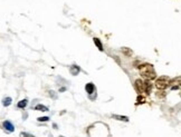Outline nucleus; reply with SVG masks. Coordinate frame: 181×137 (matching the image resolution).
<instances>
[{
    "label": "nucleus",
    "instance_id": "11",
    "mask_svg": "<svg viewBox=\"0 0 181 137\" xmlns=\"http://www.w3.org/2000/svg\"><path fill=\"white\" fill-rule=\"evenodd\" d=\"M113 118L118 119V120H123V122H129V118L126 116H119V115H113Z\"/></svg>",
    "mask_w": 181,
    "mask_h": 137
},
{
    "label": "nucleus",
    "instance_id": "9",
    "mask_svg": "<svg viewBox=\"0 0 181 137\" xmlns=\"http://www.w3.org/2000/svg\"><path fill=\"white\" fill-rule=\"evenodd\" d=\"M94 44L97 46V48H99L101 51L103 50V45H102V43H101V40L99 38H94Z\"/></svg>",
    "mask_w": 181,
    "mask_h": 137
},
{
    "label": "nucleus",
    "instance_id": "7",
    "mask_svg": "<svg viewBox=\"0 0 181 137\" xmlns=\"http://www.w3.org/2000/svg\"><path fill=\"white\" fill-rule=\"evenodd\" d=\"M135 86H137V90H139L140 93H142V92H143V81L142 80L137 79V80L135 81Z\"/></svg>",
    "mask_w": 181,
    "mask_h": 137
},
{
    "label": "nucleus",
    "instance_id": "4",
    "mask_svg": "<svg viewBox=\"0 0 181 137\" xmlns=\"http://www.w3.org/2000/svg\"><path fill=\"white\" fill-rule=\"evenodd\" d=\"M85 89H86V92H87L89 95H92V94L95 92V86H94L92 82H89V84H86V86H85Z\"/></svg>",
    "mask_w": 181,
    "mask_h": 137
},
{
    "label": "nucleus",
    "instance_id": "8",
    "mask_svg": "<svg viewBox=\"0 0 181 137\" xmlns=\"http://www.w3.org/2000/svg\"><path fill=\"white\" fill-rule=\"evenodd\" d=\"M11 101H13V99L10 97H6V98L2 99V105L5 107H8L9 105H11Z\"/></svg>",
    "mask_w": 181,
    "mask_h": 137
},
{
    "label": "nucleus",
    "instance_id": "6",
    "mask_svg": "<svg viewBox=\"0 0 181 137\" xmlns=\"http://www.w3.org/2000/svg\"><path fill=\"white\" fill-rule=\"evenodd\" d=\"M151 84L149 82V81H145V82H143V92H145L146 94H150L151 93Z\"/></svg>",
    "mask_w": 181,
    "mask_h": 137
},
{
    "label": "nucleus",
    "instance_id": "2",
    "mask_svg": "<svg viewBox=\"0 0 181 137\" xmlns=\"http://www.w3.org/2000/svg\"><path fill=\"white\" fill-rule=\"evenodd\" d=\"M169 84H170V80H169L168 77H160V78H158L156 81V87L158 88V89H161V90H163V89H166V88L169 86Z\"/></svg>",
    "mask_w": 181,
    "mask_h": 137
},
{
    "label": "nucleus",
    "instance_id": "14",
    "mask_svg": "<svg viewBox=\"0 0 181 137\" xmlns=\"http://www.w3.org/2000/svg\"><path fill=\"white\" fill-rule=\"evenodd\" d=\"M48 119H49V117H39L38 122H47Z\"/></svg>",
    "mask_w": 181,
    "mask_h": 137
},
{
    "label": "nucleus",
    "instance_id": "1",
    "mask_svg": "<svg viewBox=\"0 0 181 137\" xmlns=\"http://www.w3.org/2000/svg\"><path fill=\"white\" fill-rule=\"evenodd\" d=\"M140 73H141V75L143 76L144 78H146L148 80L156 78V70L153 68V66L150 65V64H144L142 66H140Z\"/></svg>",
    "mask_w": 181,
    "mask_h": 137
},
{
    "label": "nucleus",
    "instance_id": "13",
    "mask_svg": "<svg viewBox=\"0 0 181 137\" xmlns=\"http://www.w3.org/2000/svg\"><path fill=\"white\" fill-rule=\"evenodd\" d=\"M20 137H35V136L28 134V133H21V134H20Z\"/></svg>",
    "mask_w": 181,
    "mask_h": 137
},
{
    "label": "nucleus",
    "instance_id": "10",
    "mask_svg": "<svg viewBox=\"0 0 181 137\" xmlns=\"http://www.w3.org/2000/svg\"><path fill=\"white\" fill-rule=\"evenodd\" d=\"M35 109H36V110H39V112H47V110H48V108L46 106H44V105H42V104L37 105V106L35 107Z\"/></svg>",
    "mask_w": 181,
    "mask_h": 137
},
{
    "label": "nucleus",
    "instance_id": "3",
    "mask_svg": "<svg viewBox=\"0 0 181 137\" xmlns=\"http://www.w3.org/2000/svg\"><path fill=\"white\" fill-rule=\"evenodd\" d=\"M4 127H5V129L8 131H10V133H13L15 131V127H13V125L11 124V122H9V120H5L4 122Z\"/></svg>",
    "mask_w": 181,
    "mask_h": 137
},
{
    "label": "nucleus",
    "instance_id": "5",
    "mask_svg": "<svg viewBox=\"0 0 181 137\" xmlns=\"http://www.w3.org/2000/svg\"><path fill=\"white\" fill-rule=\"evenodd\" d=\"M80 71H81V68H80L78 66H76V65H73V66L70 67V74H72V75H74V76L78 75Z\"/></svg>",
    "mask_w": 181,
    "mask_h": 137
},
{
    "label": "nucleus",
    "instance_id": "12",
    "mask_svg": "<svg viewBox=\"0 0 181 137\" xmlns=\"http://www.w3.org/2000/svg\"><path fill=\"white\" fill-rule=\"evenodd\" d=\"M18 108H25L26 106H27V99H23V100H20L18 103Z\"/></svg>",
    "mask_w": 181,
    "mask_h": 137
}]
</instances>
